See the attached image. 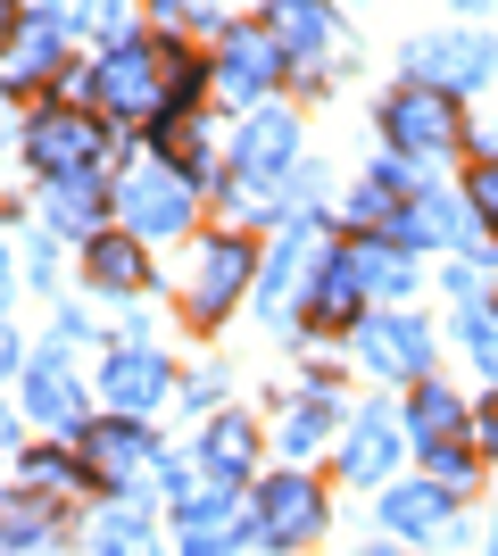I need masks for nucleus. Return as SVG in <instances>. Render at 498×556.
<instances>
[{
    "label": "nucleus",
    "instance_id": "22",
    "mask_svg": "<svg viewBox=\"0 0 498 556\" xmlns=\"http://www.w3.org/2000/svg\"><path fill=\"white\" fill-rule=\"evenodd\" d=\"M407 441L416 448L465 441V399H457L449 382H416V399H407Z\"/></svg>",
    "mask_w": 498,
    "mask_h": 556
},
{
    "label": "nucleus",
    "instance_id": "38",
    "mask_svg": "<svg viewBox=\"0 0 498 556\" xmlns=\"http://www.w3.org/2000/svg\"><path fill=\"white\" fill-rule=\"evenodd\" d=\"M0 448H17V424H9V416H0Z\"/></svg>",
    "mask_w": 498,
    "mask_h": 556
},
{
    "label": "nucleus",
    "instance_id": "31",
    "mask_svg": "<svg viewBox=\"0 0 498 556\" xmlns=\"http://www.w3.org/2000/svg\"><path fill=\"white\" fill-rule=\"evenodd\" d=\"M465 200H474V225H490V241H498V150L465 175Z\"/></svg>",
    "mask_w": 498,
    "mask_h": 556
},
{
    "label": "nucleus",
    "instance_id": "34",
    "mask_svg": "<svg viewBox=\"0 0 498 556\" xmlns=\"http://www.w3.org/2000/svg\"><path fill=\"white\" fill-rule=\"evenodd\" d=\"M166 25H208V0H158Z\"/></svg>",
    "mask_w": 498,
    "mask_h": 556
},
{
    "label": "nucleus",
    "instance_id": "23",
    "mask_svg": "<svg viewBox=\"0 0 498 556\" xmlns=\"http://www.w3.org/2000/svg\"><path fill=\"white\" fill-rule=\"evenodd\" d=\"M84 266H92V282L117 291V300H133L150 282V257L133 250V232H92V241H84Z\"/></svg>",
    "mask_w": 498,
    "mask_h": 556
},
{
    "label": "nucleus",
    "instance_id": "39",
    "mask_svg": "<svg viewBox=\"0 0 498 556\" xmlns=\"http://www.w3.org/2000/svg\"><path fill=\"white\" fill-rule=\"evenodd\" d=\"M9 125H17V116H9V100H0V134H9Z\"/></svg>",
    "mask_w": 498,
    "mask_h": 556
},
{
    "label": "nucleus",
    "instance_id": "11",
    "mask_svg": "<svg viewBox=\"0 0 498 556\" xmlns=\"http://www.w3.org/2000/svg\"><path fill=\"white\" fill-rule=\"evenodd\" d=\"M465 232H474V200L449 191V184H424L399 216H391L382 241H399V250H465Z\"/></svg>",
    "mask_w": 498,
    "mask_h": 556
},
{
    "label": "nucleus",
    "instance_id": "36",
    "mask_svg": "<svg viewBox=\"0 0 498 556\" xmlns=\"http://www.w3.org/2000/svg\"><path fill=\"white\" fill-rule=\"evenodd\" d=\"M9 291H17V275H9V241H0V316H9Z\"/></svg>",
    "mask_w": 498,
    "mask_h": 556
},
{
    "label": "nucleus",
    "instance_id": "7",
    "mask_svg": "<svg viewBox=\"0 0 498 556\" xmlns=\"http://www.w3.org/2000/svg\"><path fill=\"white\" fill-rule=\"evenodd\" d=\"M266 34H274V50H283V67H341V50H349V34H341V17H332V0H266Z\"/></svg>",
    "mask_w": 498,
    "mask_h": 556
},
{
    "label": "nucleus",
    "instance_id": "19",
    "mask_svg": "<svg viewBox=\"0 0 498 556\" xmlns=\"http://www.w3.org/2000/svg\"><path fill=\"white\" fill-rule=\"evenodd\" d=\"M250 457H258V424L216 416L208 432H200V490H233L241 473H250Z\"/></svg>",
    "mask_w": 498,
    "mask_h": 556
},
{
    "label": "nucleus",
    "instance_id": "25",
    "mask_svg": "<svg viewBox=\"0 0 498 556\" xmlns=\"http://www.w3.org/2000/svg\"><path fill=\"white\" fill-rule=\"evenodd\" d=\"M332 424H341L332 382H308V391H299V407H291V424H283V448H291V457H308V448H324Z\"/></svg>",
    "mask_w": 498,
    "mask_h": 556
},
{
    "label": "nucleus",
    "instance_id": "33",
    "mask_svg": "<svg viewBox=\"0 0 498 556\" xmlns=\"http://www.w3.org/2000/svg\"><path fill=\"white\" fill-rule=\"evenodd\" d=\"M216 391H225V374H216V366H200V374L183 382V399H191V407H216Z\"/></svg>",
    "mask_w": 498,
    "mask_h": 556
},
{
    "label": "nucleus",
    "instance_id": "28",
    "mask_svg": "<svg viewBox=\"0 0 498 556\" xmlns=\"http://www.w3.org/2000/svg\"><path fill=\"white\" fill-rule=\"evenodd\" d=\"M100 556H158V540H150V515L142 507H117V515H100Z\"/></svg>",
    "mask_w": 498,
    "mask_h": 556
},
{
    "label": "nucleus",
    "instance_id": "27",
    "mask_svg": "<svg viewBox=\"0 0 498 556\" xmlns=\"http://www.w3.org/2000/svg\"><path fill=\"white\" fill-rule=\"evenodd\" d=\"M42 208H50V225L92 232V225H100V184H92V175H67V184H50V191H42Z\"/></svg>",
    "mask_w": 498,
    "mask_h": 556
},
{
    "label": "nucleus",
    "instance_id": "32",
    "mask_svg": "<svg viewBox=\"0 0 498 556\" xmlns=\"http://www.w3.org/2000/svg\"><path fill=\"white\" fill-rule=\"evenodd\" d=\"M34 482L42 490H75V482H92V473H84L75 457H34Z\"/></svg>",
    "mask_w": 498,
    "mask_h": 556
},
{
    "label": "nucleus",
    "instance_id": "6",
    "mask_svg": "<svg viewBox=\"0 0 498 556\" xmlns=\"http://www.w3.org/2000/svg\"><path fill=\"white\" fill-rule=\"evenodd\" d=\"M25 159H34L42 184L92 175V166H100V116H84V109H34V116H25Z\"/></svg>",
    "mask_w": 498,
    "mask_h": 556
},
{
    "label": "nucleus",
    "instance_id": "26",
    "mask_svg": "<svg viewBox=\"0 0 498 556\" xmlns=\"http://www.w3.org/2000/svg\"><path fill=\"white\" fill-rule=\"evenodd\" d=\"M59 67V17H25L17 50H9V67H0V84H34V75Z\"/></svg>",
    "mask_w": 498,
    "mask_h": 556
},
{
    "label": "nucleus",
    "instance_id": "15",
    "mask_svg": "<svg viewBox=\"0 0 498 556\" xmlns=\"http://www.w3.org/2000/svg\"><path fill=\"white\" fill-rule=\"evenodd\" d=\"M382 532L391 540H457V490L440 482H391L382 490Z\"/></svg>",
    "mask_w": 498,
    "mask_h": 556
},
{
    "label": "nucleus",
    "instance_id": "8",
    "mask_svg": "<svg viewBox=\"0 0 498 556\" xmlns=\"http://www.w3.org/2000/svg\"><path fill=\"white\" fill-rule=\"evenodd\" d=\"M316 266H324V250H316L308 225H283V232H274V250H266V266H258V316H266V325H291V316L308 307Z\"/></svg>",
    "mask_w": 498,
    "mask_h": 556
},
{
    "label": "nucleus",
    "instance_id": "37",
    "mask_svg": "<svg viewBox=\"0 0 498 556\" xmlns=\"http://www.w3.org/2000/svg\"><path fill=\"white\" fill-rule=\"evenodd\" d=\"M50 17H59V25H75V17H84V0H50Z\"/></svg>",
    "mask_w": 498,
    "mask_h": 556
},
{
    "label": "nucleus",
    "instance_id": "16",
    "mask_svg": "<svg viewBox=\"0 0 498 556\" xmlns=\"http://www.w3.org/2000/svg\"><path fill=\"white\" fill-rule=\"evenodd\" d=\"M407 448H416V441H407L399 407H366V416L349 424V448H341V473H349V482H391Z\"/></svg>",
    "mask_w": 498,
    "mask_h": 556
},
{
    "label": "nucleus",
    "instance_id": "4",
    "mask_svg": "<svg viewBox=\"0 0 498 556\" xmlns=\"http://www.w3.org/2000/svg\"><path fill=\"white\" fill-rule=\"evenodd\" d=\"M382 134L399 159H449L457 141H465V116H457L449 92H432V84H399V92L382 100Z\"/></svg>",
    "mask_w": 498,
    "mask_h": 556
},
{
    "label": "nucleus",
    "instance_id": "14",
    "mask_svg": "<svg viewBox=\"0 0 498 556\" xmlns=\"http://www.w3.org/2000/svg\"><path fill=\"white\" fill-rule=\"evenodd\" d=\"M158 465V441H150V424H125V416H108V424H92L84 432V473L92 482H108V490H133Z\"/></svg>",
    "mask_w": 498,
    "mask_h": 556
},
{
    "label": "nucleus",
    "instance_id": "18",
    "mask_svg": "<svg viewBox=\"0 0 498 556\" xmlns=\"http://www.w3.org/2000/svg\"><path fill=\"white\" fill-rule=\"evenodd\" d=\"M175 540H183V556H233V548H250V523H233L225 490H200V498H183Z\"/></svg>",
    "mask_w": 498,
    "mask_h": 556
},
{
    "label": "nucleus",
    "instance_id": "24",
    "mask_svg": "<svg viewBox=\"0 0 498 556\" xmlns=\"http://www.w3.org/2000/svg\"><path fill=\"white\" fill-rule=\"evenodd\" d=\"M50 532H59V507H50V498H34V490H25V498H0V548L9 556H34Z\"/></svg>",
    "mask_w": 498,
    "mask_h": 556
},
{
    "label": "nucleus",
    "instance_id": "12",
    "mask_svg": "<svg viewBox=\"0 0 498 556\" xmlns=\"http://www.w3.org/2000/svg\"><path fill=\"white\" fill-rule=\"evenodd\" d=\"M357 357L382 382H432V332H424V316H399V307L357 325Z\"/></svg>",
    "mask_w": 498,
    "mask_h": 556
},
{
    "label": "nucleus",
    "instance_id": "9",
    "mask_svg": "<svg viewBox=\"0 0 498 556\" xmlns=\"http://www.w3.org/2000/svg\"><path fill=\"white\" fill-rule=\"evenodd\" d=\"M407 75L416 84H432V92H482L498 75V42L490 34H440V42H416L407 50Z\"/></svg>",
    "mask_w": 498,
    "mask_h": 556
},
{
    "label": "nucleus",
    "instance_id": "17",
    "mask_svg": "<svg viewBox=\"0 0 498 556\" xmlns=\"http://www.w3.org/2000/svg\"><path fill=\"white\" fill-rule=\"evenodd\" d=\"M25 407L50 424V432H67V424H84V382H75V366H67V341L59 349H42L34 366H25Z\"/></svg>",
    "mask_w": 498,
    "mask_h": 556
},
{
    "label": "nucleus",
    "instance_id": "20",
    "mask_svg": "<svg viewBox=\"0 0 498 556\" xmlns=\"http://www.w3.org/2000/svg\"><path fill=\"white\" fill-rule=\"evenodd\" d=\"M366 307V282H357V266H349V250H324V266H316V282H308V307L299 316H316V325H366L357 316Z\"/></svg>",
    "mask_w": 498,
    "mask_h": 556
},
{
    "label": "nucleus",
    "instance_id": "29",
    "mask_svg": "<svg viewBox=\"0 0 498 556\" xmlns=\"http://www.w3.org/2000/svg\"><path fill=\"white\" fill-rule=\"evenodd\" d=\"M457 341H465V349H474V366L482 374H490V382H498V307H465V316H457Z\"/></svg>",
    "mask_w": 498,
    "mask_h": 556
},
{
    "label": "nucleus",
    "instance_id": "35",
    "mask_svg": "<svg viewBox=\"0 0 498 556\" xmlns=\"http://www.w3.org/2000/svg\"><path fill=\"white\" fill-rule=\"evenodd\" d=\"M17 34H25V17L9 9V0H0V67H9V50H17Z\"/></svg>",
    "mask_w": 498,
    "mask_h": 556
},
{
    "label": "nucleus",
    "instance_id": "13",
    "mask_svg": "<svg viewBox=\"0 0 498 556\" xmlns=\"http://www.w3.org/2000/svg\"><path fill=\"white\" fill-rule=\"evenodd\" d=\"M166 357L158 349H108V366H100V399H108V416H125V424H150L158 416V399H166Z\"/></svg>",
    "mask_w": 498,
    "mask_h": 556
},
{
    "label": "nucleus",
    "instance_id": "30",
    "mask_svg": "<svg viewBox=\"0 0 498 556\" xmlns=\"http://www.w3.org/2000/svg\"><path fill=\"white\" fill-rule=\"evenodd\" d=\"M424 482H440V490H474V448H465V441L424 448Z\"/></svg>",
    "mask_w": 498,
    "mask_h": 556
},
{
    "label": "nucleus",
    "instance_id": "1",
    "mask_svg": "<svg viewBox=\"0 0 498 556\" xmlns=\"http://www.w3.org/2000/svg\"><path fill=\"white\" fill-rule=\"evenodd\" d=\"M191 208H200V184H191L183 166H166V159L125 166L117 216H125V232H133V241H175V232H191Z\"/></svg>",
    "mask_w": 498,
    "mask_h": 556
},
{
    "label": "nucleus",
    "instance_id": "41",
    "mask_svg": "<svg viewBox=\"0 0 498 556\" xmlns=\"http://www.w3.org/2000/svg\"><path fill=\"white\" fill-rule=\"evenodd\" d=\"M490 556H498V515H490Z\"/></svg>",
    "mask_w": 498,
    "mask_h": 556
},
{
    "label": "nucleus",
    "instance_id": "3",
    "mask_svg": "<svg viewBox=\"0 0 498 556\" xmlns=\"http://www.w3.org/2000/svg\"><path fill=\"white\" fill-rule=\"evenodd\" d=\"M324 515H332V498H324L316 473H266V482H258V507H250V540L291 556V548H308V540L324 532Z\"/></svg>",
    "mask_w": 498,
    "mask_h": 556
},
{
    "label": "nucleus",
    "instance_id": "2",
    "mask_svg": "<svg viewBox=\"0 0 498 556\" xmlns=\"http://www.w3.org/2000/svg\"><path fill=\"white\" fill-rule=\"evenodd\" d=\"M241 291H258V250L241 232H208L191 250V282H183V316L191 325H225Z\"/></svg>",
    "mask_w": 498,
    "mask_h": 556
},
{
    "label": "nucleus",
    "instance_id": "40",
    "mask_svg": "<svg viewBox=\"0 0 498 556\" xmlns=\"http://www.w3.org/2000/svg\"><path fill=\"white\" fill-rule=\"evenodd\" d=\"M449 9H490V0H449Z\"/></svg>",
    "mask_w": 498,
    "mask_h": 556
},
{
    "label": "nucleus",
    "instance_id": "10",
    "mask_svg": "<svg viewBox=\"0 0 498 556\" xmlns=\"http://www.w3.org/2000/svg\"><path fill=\"white\" fill-rule=\"evenodd\" d=\"M208 75H216V92H225V100H241V109H266V84L283 75V50H274V34H266V25H233V34L216 42Z\"/></svg>",
    "mask_w": 498,
    "mask_h": 556
},
{
    "label": "nucleus",
    "instance_id": "5",
    "mask_svg": "<svg viewBox=\"0 0 498 556\" xmlns=\"http://www.w3.org/2000/svg\"><path fill=\"white\" fill-rule=\"evenodd\" d=\"M291 166H299V116L291 109H250L233 134V184L241 191H266V208H274V184H283Z\"/></svg>",
    "mask_w": 498,
    "mask_h": 556
},
{
    "label": "nucleus",
    "instance_id": "21",
    "mask_svg": "<svg viewBox=\"0 0 498 556\" xmlns=\"http://www.w3.org/2000/svg\"><path fill=\"white\" fill-rule=\"evenodd\" d=\"M349 266H357V282H366V300H407V291H416V257H407L399 241H382V232H357Z\"/></svg>",
    "mask_w": 498,
    "mask_h": 556
}]
</instances>
